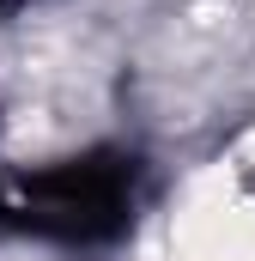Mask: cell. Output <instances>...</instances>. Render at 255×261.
Returning <instances> with one entry per match:
<instances>
[{"label": "cell", "mask_w": 255, "mask_h": 261, "mask_svg": "<svg viewBox=\"0 0 255 261\" xmlns=\"http://www.w3.org/2000/svg\"><path fill=\"white\" fill-rule=\"evenodd\" d=\"M134 206H140V158L116 152V146L55 158V164L24 170V176H12L0 164V225L6 231L91 249V243L128 237Z\"/></svg>", "instance_id": "cell-1"}, {"label": "cell", "mask_w": 255, "mask_h": 261, "mask_svg": "<svg viewBox=\"0 0 255 261\" xmlns=\"http://www.w3.org/2000/svg\"><path fill=\"white\" fill-rule=\"evenodd\" d=\"M0 6H18V0H0Z\"/></svg>", "instance_id": "cell-2"}]
</instances>
